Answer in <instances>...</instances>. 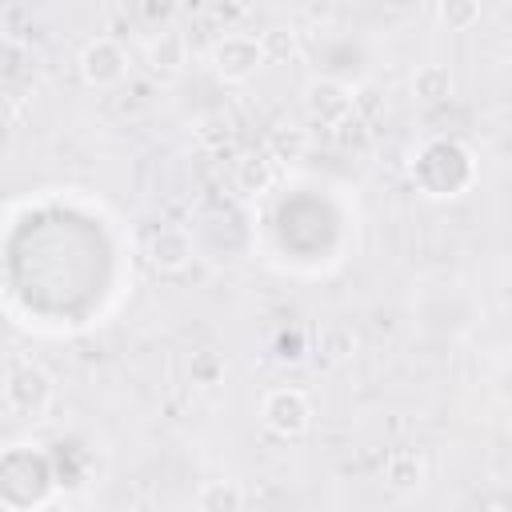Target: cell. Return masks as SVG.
<instances>
[{"label":"cell","instance_id":"obj_1","mask_svg":"<svg viewBox=\"0 0 512 512\" xmlns=\"http://www.w3.org/2000/svg\"><path fill=\"white\" fill-rule=\"evenodd\" d=\"M56 404V380L36 360H16L4 376V408L16 420H44Z\"/></svg>","mask_w":512,"mask_h":512},{"label":"cell","instance_id":"obj_2","mask_svg":"<svg viewBox=\"0 0 512 512\" xmlns=\"http://www.w3.org/2000/svg\"><path fill=\"white\" fill-rule=\"evenodd\" d=\"M264 64H268L264 44H260V36H252V32H224V36H216V40L208 44V68H212V76L224 80V84H244V80H252Z\"/></svg>","mask_w":512,"mask_h":512},{"label":"cell","instance_id":"obj_3","mask_svg":"<svg viewBox=\"0 0 512 512\" xmlns=\"http://www.w3.org/2000/svg\"><path fill=\"white\" fill-rule=\"evenodd\" d=\"M128 68H132L128 48L116 36H92L76 52V72L88 88H116L128 80Z\"/></svg>","mask_w":512,"mask_h":512},{"label":"cell","instance_id":"obj_4","mask_svg":"<svg viewBox=\"0 0 512 512\" xmlns=\"http://www.w3.org/2000/svg\"><path fill=\"white\" fill-rule=\"evenodd\" d=\"M312 400L300 388H268L260 400V424L280 440H300L312 428Z\"/></svg>","mask_w":512,"mask_h":512},{"label":"cell","instance_id":"obj_5","mask_svg":"<svg viewBox=\"0 0 512 512\" xmlns=\"http://www.w3.org/2000/svg\"><path fill=\"white\" fill-rule=\"evenodd\" d=\"M304 112L324 128H344L356 112V92L336 76H312L304 84Z\"/></svg>","mask_w":512,"mask_h":512},{"label":"cell","instance_id":"obj_6","mask_svg":"<svg viewBox=\"0 0 512 512\" xmlns=\"http://www.w3.org/2000/svg\"><path fill=\"white\" fill-rule=\"evenodd\" d=\"M144 68L156 80H176L188 68V36L176 24H160L144 40Z\"/></svg>","mask_w":512,"mask_h":512},{"label":"cell","instance_id":"obj_7","mask_svg":"<svg viewBox=\"0 0 512 512\" xmlns=\"http://www.w3.org/2000/svg\"><path fill=\"white\" fill-rule=\"evenodd\" d=\"M144 256L156 272H184L192 264V232L180 224H164L144 240Z\"/></svg>","mask_w":512,"mask_h":512},{"label":"cell","instance_id":"obj_8","mask_svg":"<svg viewBox=\"0 0 512 512\" xmlns=\"http://www.w3.org/2000/svg\"><path fill=\"white\" fill-rule=\"evenodd\" d=\"M312 348H316V356H320L324 364H348V360L356 356V348H360V336L352 332V324H344V320H328V324L316 328Z\"/></svg>","mask_w":512,"mask_h":512},{"label":"cell","instance_id":"obj_9","mask_svg":"<svg viewBox=\"0 0 512 512\" xmlns=\"http://www.w3.org/2000/svg\"><path fill=\"white\" fill-rule=\"evenodd\" d=\"M380 476H384V484H388L392 492L408 496V492H420V484H424L428 468H424V460H420L416 452H408V448H396V452H388V456H384V468H380Z\"/></svg>","mask_w":512,"mask_h":512},{"label":"cell","instance_id":"obj_10","mask_svg":"<svg viewBox=\"0 0 512 512\" xmlns=\"http://www.w3.org/2000/svg\"><path fill=\"white\" fill-rule=\"evenodd\" d=\"M452 88H456V76H452V68L440 64V60H428V64H420V68L412 72V96H416L420 104H444V100L452 96Z\"/></svg>","mask_w":512,"mask_h":512},{"label":"cell","instance_id":"obj_11","mask_svg":"<svg viewBox=\"0 0 512 512\" xmlns=\"http://www.w3.org/2000/svg\"><path fill=\"white\" fill-rule=\"evenodd\" d=\"M276 160L260 148V152H244L240 160H236V188L244 192V196H260V192H268L272 188V180H276Z\"/></svg>","mask_w":512,"mask_h":512},{"label":"cell","instance_id":"obj_12","mask_svg":"<svg viewBox=\"0 0 512 512\" xmlns=\"http://www.w3.org/2000/svg\"><path fill=\"white\" fill-rule=\"evenodd\" d=\"M196 512H244V488L228 476L204 480L196 488Z\"/></svg>","mask_w":512,"mask_h":512},{"label":"cell","instance_id":"obj_13","mask_svg":"<svg viewBox=\"0 0 512 512\" xmlns=\"http://www.w3.org/2000/svg\"><path fill=\"white\" fill-rule=\"evenodd\" d=\"M264 152H268L276 164L304 160V152H308V132H304V128H296V124H280V128H272V132H268Z\"/></svg>","mask_w":512,"mask_h":512},{"label":"cell","instance_id":"obj_14","mask_svg":"<svg viewBox=\"0 0 512 512\" xmlns=\"http://www.w3.org/2000/svg\"><path fill=\"white\" fill-rule=\"evenodd\" d=\"M260 44H264L268 60H296L300 56V32L292 24H268L260 32Z\"/></svg>","mask_w":512,"mask_h":512},{"label":"cell","instance_id":"obj_15","mask_svg":"<svg viewBox=\"0 0 512 512\" xmlns=\"http://www.w3.org/2000/svg\"><path fill=\"white\" fill-rule=\"evenodd\" d=\"M440 24H448V32H468L476 20H480V4L476 0H444L436 8Z\"/></svg>","mask_w":512,"mask_h":512},{"label":"cell","instance_id":"obj_16","mask_svg":"<svg viewBox=\"0 0 512 512\" xmlns=\"http://www.w3.org/2000/svg\"><path fill=\"white\" fill-rule=\"evenodd\" d=\"M188 372H192V380H196V384L212 388V384L224 376V360H220L216 352H196V356H192V364H188Z\"/></svg>","mask_w":512,"mask_h":512},{"label":"cell","instance_id":"obj_17","mask_svg":"<svg viewBox=\"0 0 512 512\" xmlns=\"http://www.w3.org/2000/svg\"><path fill=\"white\" fill-rule=\"evenodd\" d=\"M508 60H512V40H508Z\"/></svg>","mask_w":512,"mask_h":512}]
</instances>
